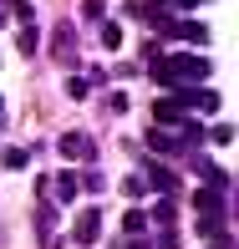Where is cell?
<instances>
[{
  "label": "cell",
  "mask_w": 239,
  "mask_h": 249,
  "mask_svg": "<svg viewBox=\"0 0 239 249\" xmlns=\"http://www.w3.org/2000/svg\"><path fill=\"white\" fill-rule=\"evenodd\" d=\"M66 97H76V102L87 97V82H82V76H72V82H66Z\"/></svg>",
  "instance_id": "12"
},
{
  "label": "cell",
  "mask_w": 239,
  "mask_h": 249,
  "mask_svg": "<svg viewBox=\"0 0 239 249\" xmlns=\"http://www.w3.org/2000/svg\"><path fill=\"white\" fill-rule=\"evenodd\" d=\"M97 234H102V213L97 209H82V213H76V244H97Z\"/></svg>",
  "instance_id": "2"
},
{
  "label": "cell",
  "mask_w": 239,
  "mask_h": 249,
  "mask_svg": "<svg viewBox=\"0 0 239 249\" xmlns=\"http://www.w3.org/2000/svg\"><path fill=\"white\" fill-rule=\"evenodd\" d=\"M193 209H199V219H224V198H219V188H199V194H193Z\"/></svg>",
  "instance_id": "3"
},
{
  "label": "cell",
  "mask_w": 239,
  "mask_h": 249,
  "mask_svg": "<svg viewBox=\"0 0 239 249\" xmlns=\"http://www.w3.org/2000/svg\"><path fill=\"white\" fill-rule=\"evenodd\" d=\"M5 168H26V148H5Z\"/></svg>",
  "instance_id": "10"
},
{
  "label": "cell",
  "mask_w": 239,
  "mask_h": 249,
  "mask_svg": "<svg viewBox=\"0 0 239 249\" xmlns=\"http://www.w3.org/2000/svg\"><path fill=\"white\" fill-rule=\"evenodd\" d=\"M214 249H229V244H214Z\"/></svg>",
  "instance_id": "15"
},
{
  "label": "cell",
  "mask_w": 239,
  "mask_h": 249,
  "mask_svg": "<svg viewBox=\"0 0 239 249\" xmlns=\"http://www.w3.org/2000/svg\"><path fill=\"white\" fill-rule=\"evenodd\" d=\"M56 188H61V198H76V173H61V178H56Z\"/></svg>",
  "instance_id": "9"
},
{
  "label": "cell",
  "mask_w": 239,
  "mask_h": 249,
  "mask_svg": "<svg viewBox=\"0 0 239 249\" xmlns=\"http://www.w3.org/2000/svg\"><path fill=\"white\" fill-rule=\"evenodd\" d=\"M0 112H5V107H0Z\"/></svg>",
  "instance_id": "16"
},
{
  "label": "cell",
  "mask_w": 239,
  "mask_h": 249,
  "mask_svg": "<svg viewBox=\"0 0 239 249\" xmlns=\"http://www.w3.org/2000/svg\"><path fill=\"white\" fill-rule=\"evenodd\" d=\"M184 117H188L184 97H158L153 102V122H184Z\"/></svg>",
  "instance_id": "4"
},
{
  "label": "cell",
  "mask_w": 239,
  "mask_h": 249,
  "mask_svg": "<svg viewBox=\"0 0 239 249\" xmlns=\"http://www.w3.org/2000/svg\"><path fill=\"white\" fill-rule=\"evenodd\" d=\"M173 36H184V41H209V31H203L199 20H184V26H173Z\"/></svg>",
  "instance_id": "7"
},
{
  "label": "cell",
  "mask_w": 239,
  "mask_h": 249,
  "mask_svg": "<svg viewBox=\"0 0 239 249\" xmlns=\"http://www.w3.org/2000/svg\"><path fill=\"white\" fill-rule=\"evenodd\" d=\"M128 249H153V244H143V239H132V244H128Z\"/></svg>",
  "instance_id": "13"
},
{
  "label": "cell",
  "mask_w": 239,
  "mask_h": 249,
  "mask_svg": "<svg viewBox=\"0 0 239 249\" xmlns=\"http://www.w3.org/2000/svg\"><path fill=\"white\" fill-rule=\"evenodd\" d=\"M158 87H178V82H203L209 76V61L203 56H168V61H153Z\"/></svg>",
  "instance_id": "1"
},
{
  "label": "cell",
  "mask_w": 239,
  "mask_h": 249,
  "mask_svg": "<svg viewBox=\"0 0 239 249\" xmlns=\"http://www.w3.org/2000/svg\"><path fill=\"white\" fill-rule=\"evenodd\" d=\"M61 158H72V163H76V158H92V138L66 132V138H61Z\"/></svg>",
  "instance_id": "5"
},
{
  "label": "cell",
  "mask_w": 239,
  "mask_h": 249,
  "mask_svg": "<svg viewBox=\"0 0 239 249\" xmlns=\"http://www.w3.org/2000/svg\"><path fill=\"white\" fill-rule=\"evenodd\" d=\"M178 5H184V10H188V5H199V0H178Z\"/></svg>",
  "instance_id": "14"
},
{
  "label": "cell",
  "mask_w": 239,
  "mask_h": 249,
  "mask_svg": "<svg viewBox=\"0 0 239 249\" xmlns=\"http://www.w3.org/2000/svg\"><path fill=\"white\" fill-rule=\"evenodd\" d=\"M102 41H107V46H122V26H117V20H107V26H102Z\"/></svg>",
  "instance_id": "8"
},
{
  "label": "cell",
  "mask_w": 239,
  "mask_h": 249,
  "mask_svg": "<svg viewBox=\"0 0 239 249\" xmlns=\"http://www.w3.org/2000/svg\"><path fill=\"white\" fill-rule=\"evenodd\" d=\"M147 188H158V194H173V173H168V168H147Z\"/></svg>",
  "instance_id": "6"
},
{
  "label": "cell",
  "mask_w": 239,
  "mask_h": 249,
  "mask_svg": "<svg viewBox=\"0 0 239 249\" xmlns=\"http://www.w3.org/2000/svg\"><path fill=\"white\" fill-rule=\"evenodd\" d=\"M20 51H26V56H36V31H31V26L20 31Z\"/></svg>",
  "instance_id": "11"
}]
</instances>
